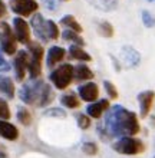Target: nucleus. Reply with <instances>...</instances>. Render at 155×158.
<instances>
[{
  "instance_id": "ddd939ff",
  "label": "nucleus",
  "mask_w": 155,
  "mask_h": 158,
  "mask_svg": "<svg viewBox=\"0 0 155 158\" xmlns=\"http://www.w3.org/2000/svg\"><path fill=\"white\" fill-rule=\"evenodd\" d=\"M111 108L109 106V101L108 99H101L99 102H93V104H89L86 106V115L89 118H95V119H99L102 117V114L105 111H108Z\"/></svg>"
},
{
  "instance_id": "f704fd0d",
  "label": "nucleus",
  "mask_w": 155,
  "mask_h": 158,
  "mask_svg": "<svg viewBox=\"0 0 155 158\" xmlns=\"http://www.w3.org/2000/svg\"><path fill=\"white\" fill-rule=\"evenodd\" d=\"M42 3L45 6V9L51 10V12L58 10V7H59V0H42Z\"/></svg>"
},
{
  "instance_id": "c9c22d12",
  "label": "nucleus",
  "mask_w": 155,
  "mask_h": 158,
  "mask_svg": "<svg viewBox=\"0 0 155 158\" xmlns=\"http://www.w3.org/2000/svg\"><path fill=\"white\" fill-rule=\"evenodd\" d=\"M10 71V65L7 63V60L4 59L3 56V52L0 49V73H3V72H9Z\"/></svg>"
},
{
  "instance_id": "72a5a7b5",
  "label": "nucleus",
  "mask_w": 155,
  "mask_h": 158,
  "mask_svg": "<svg viewBox=\"0 0 155 158\" xmlns=\"http://www.w3.org/2000/svg\"><path fill=\"white\" fill-rule=\"evenodd\" d=\"M104 88H105V91H106V94H108L109 98L116 99L118 98V91H116V88H115V85H113L111 81H104Z\"/></svg>"
},
{
  "instance_id": "a19ab883",
  "label": "nucleus",
  "mask_w": 155,
  "mask_h": 158,
  "mask_svg": "<svg viewBox=\"0 0 155 158\" xmlns=\"http://www.w3.org/2000/svg\"><path fill=\"white\" fill-rule=\"evenodd\" d=\"M149 2H155V0H149Z\"/></svg>"
},
{
  "instance_id": "f8f14e48",
  "label": "nucleus",
  "mask_w": 155,
  "mask_h": 158,
  "mask_svg": "<svg viewBox=\"0 0 155 158\" xmlns=\"http://www.w3.org/2000/svg\"><path fill=\"white\" fill-rule=\"evenodd\" d=\"M78 94H79L82 101L93 104L99 98V88H98V85L95 82H88L78 88Z\"/></svg>"
},
{
  "instance_id": "a211bd4d",
  "label": "nucleus",
  "mask_w": 155,
  "mask_h": 158,
  "mask_svg": "<svg viewBox=\"0 0 155 158\" xmlns=\"http://www.w3.org/2000/svg\"><path fill=\"white\" fill-rule=\"evenodd\" d=\"M86 2L102 12H112L118 6V0H86Z\"/></svg>"
},
{
  "instance_id": "58836bf2",
  "label": "nucleus",
  "mask_w": 155,
  "mask_h": 158,
  "mask_svg": "<svg viewBox=\"0 0 155 158\" xmlns=\"http://www.w3.org/2000/svg\"><path fill=\"white\" fill-rule=\"evenodd\" d=\"M149 124H151L152 128H155V115H151V117H149Z\"/></svg>"
},
{
  "instance_id": "4be33fe9",
  "label": "nucleus",
  "mask_w": 155,
  "mask_h": 158,
  "mask_svg": "<svg viewBox=\"0 0 155 158\" xmlns=\"http://www.w3.org/2000/svg\"><path fill=\"white\" fill-rule=\"evenodd\" d=\"M27 48H29V55H30V58H33L36 59V60H40L42 62V59H43V46L39 43V42H29L27 43Z\"/></svg>"
},
{
  "instance_id": "9b49d317",
  "label": "nucleus",
  "mask_w": 155,
  "mask_h": 158,
  "mask_svg": "<svg viewBox=\"0 0 155 158\" xmlns=\"http://www.w3.org/2000/svg\"><path fill=\"white\" fill-rule=\"evenodd\" d=\"M137 99H138V102H139V115H141V118H147L148 115H149L152 104H154L155 92L151 91V89L142 91L138 94Z\"/></svg>"
},
{
  "instance_id": "4c0bfd02",
  "label": "nucleus",
  "mask_w": 155,
  "mask_h": 158,
  "mask_svg": "<svg viewBox=\"0 0 155 158\" xmlns=\"http://www.w3.org/2000/svg\"><path fill=\"white\" fill-rule=\"evenodd\" d=\"M109 58H111V60L113 62V66H115V69H116L118 72L121 71V65H119V62H118V59L115 58V56H112V55H109Z\"/></svg>"
},
{
  "instance_id": "f257e3e1",
  "label": "nucleus",
  "mask_w": 155,
  "mask_h": 158,
  "mask_svg": "<svg viewBox=\"0 0 155 158\" xmlns=\"http://www.w3.org/2000/svg\"><path fill=\"white\" fill-rule=\"evenodd\" d=\"M141 131L137 114L122 105H113L105 115L104 124L98 125V135L108 141L109 138L135 137Z\"/></svg>"
},
{
  "instance_id": "393cba45",
  "label": "nucleus",
  "mask_w": 155,
  "mask_h": 158,
  "mask_svg": "<svg viewBox=\"0 0 155 158\" xmlns=\"http://www.w3.org/2000/svg\"><path fill=\"white\" fill-rule=\"evenodd\" d=\"M60 104L69 109L79 108V99H78V96L75 94H65V95H62L60 96Z\"/></svg>"
},
{
  "instance_id": "0eeeda50",
  "label": "nucleus",
  "mask_w": 155,
  "mask_h": 158,
  "mask_svg": "<svg viewBox=\"0 0 155 158\" xmlns=\"http://www.w3.org/2000/svg\"><path fill=\"white\" fill-rule=\"evenodd\" d=\"M30 26L33 29L35 36L39 39L40 42L46 43L49 42V35H47V20L43 19V16L40 13H35L32 19H30Z\"/></svg>"
},
{
  "instance_id": "ea45409f",
  "label": "nucleus",
  "mask_w": 155,
  "mask_h": 158,
  "mask_svg": "<svg viewBox=\"0 0 155 158\" xmlns=\"http://www.w3.org/2000/svg\"><path fill=\"white\" fill-rule=\"evenodd\" d=\"M0 158H9L7 154H4V152H0Z\"/></svg>"
},
{
  "instance_id": "473e14b6",
  "label": "nucleus",
  "mask_w": 155,
  "mask_h": 158,
  "mask_svg": "<svg viewBox=\"0 0 155 158\" xmlns=\"http://www.w3.org/2000/svg\"><path fill=\"white\" fill-rule=\"evenodd\" d=\"M76 122H78L80 129H88L91 127V118L86 114H78L76 115Z\"/></svg>"
},
{
  "instance_id": "7ed1b4c3",
  "label": "nucleus",
  "mask_w": 155,
  "mask_h": 158,
  "mask_svg": "<svg viewBox=\"0 0 155 158\" xmlns=\"http://www.w3.org/2000/svg\"><path fill=\"white\" fill-rule=\"evenodd\" d=\"M113 151L122 155H139L145 151V144L142 139L135 137H124L112 144Z\"/></svg>"
},
{
  "instance_id": "f3484780",
  "label": "nucleus",
  "mask_w": 155,
  "mask_h": 158,
  "mask_svg": "<svg viewBox=\"0 0 155 158\" xmlns=\"http://www.w3.org/2000/svg\"><path fill=\"white\" fill-rule=\"evenodd\" d=\"M73 78L76 81H91L93 78V72L91 71V68L85 63H78L75 68H73Z\"/></svg>"
},
{
  "instance_id": "cd10ccee",
  "label": "nucleus",
  "mask_w": 155,
  "mask_h": 158,
  "mask_svg": "<svg viewBox=\"0 0 155 158\" xmlns=\"http://www.w3.org/2000/svg\"><path fill=\"white\" fill-rule=\"evenodd\" d=\"M47 35H49V40H56L60 35L58 23H55L53 20H47Z\"/></svg>"
},
{
  "instance_id": "2f4dec72",
  "label": "nucleus",
  "mask_w": 155,
  "mask_h": 158,
  "mask_svg": "<svg viewBox=\"0 0 155 158\" xmlns=\"http://www.w3.org/2000/svg\"><path fill=\"white\" fill-rule=\"evenodd\" d=\"M10 117H12V114H10L9 104L4 99H2V98H0V119L7 121V119H10Z\"/></svg>"
},
{
  "instance_id": "a878e982",
  "label": "nucleus",
  "mask_w": 155,
  "mask_h": 158,
  "mask_svg": "<svg viewBox=\"0 0 155 158\" xmlns=\"http://www.w3.org/2000/svg\"><path fill=\"white\" fill-rule=\"evenodd\" d=\"M16 117H17V121L22 125H25V127H29L32 124V114H30V111L26 106H20V108L17 109Z\"/></svg>"
},
{
  "instance_id": "c756f323",
  "label": "nucleus",
  "mask_w": 155,
  "mask_h": 158,
  "mask_svg": "<svg viewBox=\"0 0 155 158\" xmlns=\"http://www.w3.org/2000/svg\"><path fill=\"white\" fill-rule=\"evenodd\" d=\"M141 16H142V23H144L145 27L151 29V27H154L155 26V17H154V15H152L151 12H148V10H142Z\"/></svg>"
},
{
  "instance_id": "4468645a",
  "label": "nucleus",
  "mask_w": 155,
  "mask_h": 158,
  "mask_svg": "<svg viewBox=\"0 0 155 158\" xmlns=\"http://www.w3.org/2000/svg\"><path fill=\"white\" fill-rule=\"evenodd\" d=\"M0 137L7 141H16L19 138V129L16 128V125L10 124L9 121L0 119Z\"/></svg>"
},
{
  "instance_id": "423d86ee",
  "label": "nucleus",
  "mask_w": 155,
  "mask_h": 158,
  "mask_svg": "<svg viewBox=\"0 0 155 158\" xmlns=\"http://www.w3.org/2000/svg\"><path fill=\"white\" fill-rule=\"evenodd\" d=\"M9 6L19 17L33 16V13L39 9V4L35 0H10Z\"/></svg>"
},
{
  "instance_id": "6e6552de",
  "label": "nucleus",
  "mask_w": 155,
  "mask_h": 158,
  "mask_svg": "<svg viewBox=\"0 0 155 158\" xmlns=\"http://www.w3.org/2000/svg\"><path fill=\"white\" fill-rule=\"evenodd\" d=\"M13 32L17 39V43L27 45L30 42V26L23 17H14L13 19Z\"/></svg>"
},
{
  "instance_id": "f03ea898",
  "label": "nucleus",
  "mask_w": 155,
  "mask_h": 158,
  "mask_svg": "<svg viewBox=\"0 0 155 158\" xmlns=\"http://www.w3.org/2000/svg\"><path fill=\"white\" fill-rule=\"evenodd\" d=\"M43 82L42 79H30V82H26L19 91V98L23 104L26 105H35L39 106L40 96L43 91Z\"/></svg>"
},
{
  "instance_id": "39448f33",
  "label": "nucleus",
  "mask_w": 155,
  "mask_h": 158,
  "mask_svg": "<svg viewBox=\"0 0 155 158\" xmlns=\"http://www.w3.org/2000/svg\"><path fill=\"white\" fill-rule=\"evenodd\" d=\"M49 79L56 89H60V91L66 89L73 81V66L71 63H63L52 72L49 75Z\"/></svg>"
},
{
  "instance_id": "b1692460",
  "label": "nucleus",
  "mask_w": 155,
  "mask_h": 158,
  "mask_svg": "<svg viewBox=\"0 0 155 158\" xmlns=\"http://www.w3.org/2000/svg\"><path fill=\"white\" fill-rule=\"evenodd\" d=\"M62 39H63V40L72 42L73 45L82 46V48H84V45H85L84 38H82V36H79V33H76V32H72V30H69V29H65V30H63Z\"/></svg>"
},
{
  "instance_id": "7c9ffc66",
  "label": "nucleus",
  "mask_w": 155,
  "mask_h": 158,
  "mask_svg": "<svg viewBox=\"0 0 155 158\" xmlns=\"http://www.w3.org/2000/svg\"><path fill=\"white\" fill-rule=\"evenodd\" d=\"M43 115L51 118H66V112L62 108H49L43 112Z\"/></svg>"
},
{
  "instance_id": "dca6fc26",
  "label": "nucleus",
  "mask_w": 155,
  "mask_h": 158,
  "mask_svg": "<svg viewBox=\"0 0 155 158\" xmlns=\"http://www.w3.org/2000/svg\"><path fill=\"white\" fill-rule=\"evenodd\" d=\"M0 92L3 94L6 98L9 99H13L14 98V83H13V79L10 76L6 75H0Z\"/></svg>"
},
{
  "instance_id": "6ab92c4d",
  "label": "nucleus",
  "mask_w": 155,
  "mask_h": 158,
  "mask_svg": "<svg viewBox=\"0 0 155 158\" xmlns=\"http://www.w3.org/2000/svg\"><path fill=\"white\" fill-rule=\"evenodd\" d=\"M69 53H71V56L73 59L80 60V62H91V60H92V56H91L82 46L71 45V48H69Z\"/></svg>"
},
{
  "instance_id": "c85d7f7f",
  "label": "nucleus",
  "mask_w": 155,
  "mask_h": 158,
  "mask_svg": "<svg viewBox=\"0 0 155 158\" xmlns=\"http://www.w3.org/2000/svg\"><path fill=\"white\" fill-rule=\"evenodd\" d=\"M98 145L95 142H84L82 144V152L85 155H89V157H93V155L98 154Z\"/></svg>"
},
{
  "instance_id": "aec40b11",
  "label": "nucleus",
  "mask_w": 155,
  "mask_h": 158,
  "mask_svg": "<svg viewBox=\"0 0 155 158\" xmlns=\"http://www.w3.org/2000/svg\"><path fill=\"white\" fill-rule=\"evenodd\" d=\"M60 25L65 26L66 29L72 30V32H76V33H82V26L80 23H78V20L75 19V16H72V15H66V16H63L60 19Z\"/></svg>"
},
{
  "instance_id": "412c9836",
  "label": "nucleus",
  "mask_w": 155,
  "mask_h": 158,
  "mask_svg": "<svg viewBox=\"0 0 155 158\" xmlns=\"http://www.w3.org/2000/svg\"><path fill=\"white\" fill-rule=\"evenodd\" d=\"M55 99V92L52 89V86L49 83H45L43 85V91H42V96H40V102H39V108H43V106H47L52 101Z\"/></svg>"
},
{
  "instance_id": "bb28decb",
  "label": "nucleus",
  "mask_w": 155,
  "mask_h": 158,
  "mask_svg": "<svg viewBox=\"0 0 155 158\" xmlns=\"http://www.w3.org/2000/svg\"><path fill=\"white\" fill-rule=\"evenodd\" d=\"M98 33L104 38H112L113 36V26L109 22H101L98 25Z\"/></svg>"
},
{
  "instance_id": "37998d69",
  "label": "nucleus",
  "mask_w": 155,
  "mask_h": 158,
  "mask_svg": "<svg viewBox=\"0 0 155 158\" xmlns=\"http://www.w3.org/2000/svg\"><path fill=\"white\" fill-rule=\"evenodd\" d=\"M154 158H155V157H154Z\"/></svg>"
},
{
  "instance_id": "5701e85b",
  "label": "nucleus",
  "mask_w": 155,
  "mask_h": 158,
  "mask_svg": "<svg viewBox=\"0 0 155 158\" xmlns=\"http://www.w3.org/2000/svg\"><path fill=\"white\" fill-rule=\"evenodd\" d=\"M27 71H29L30 79H39V76L42 75V62L30 58L29 65H27Z\"/></svg>"
},
{
  "instance_id": "1a4fd4ad",
  "label": "nucleus",
  "mask_w": 155,
  "mask_h": 158,
  "mask_svg": "<svg viewBox=\"0 0 155 158\" xmlns=\"http://www.w3.org/2000/svg\"><path fill=\"white\" fill-rule=\"evenodd\" d=\"M29 60H30V55L27 50H20V52L16 53L14 60H13V68H14V72H16V81L22 82L25 79V73L27 71Z\"/></svg>"
},
{
  "instance_id": "9d476101",
  "label": "nucleus",
  "mask_w": 155,
  "mask_h": 158,
  "mask_svg": "<svg viewBox=\"0 0 155 158\" xmlns=\"http://www.w3.org/2000/svg\"><path fill=\"white\" fill-rule=\"evenodd\" d=\"M119 58H121V63L126 68H137L141 62V53L129 45L122 46Z\"/></svg>"
},
{
  "instance_id": "20e7f679",
  "label": "nucleus",
  "mask_w": 155,
  "mask_h": 158,
  "mask_svg": "<svg viewBox=\"0 0 155 158\" xmlns=\"http://www.w3.org/2000/svg\"><path fill=\"white\" fill-rule=\"evenodd\" d=\"M0 49L9 56L17 52V39L7 22H0Z\"/></svg>"
},
{
  "instance_id": "79ce46f5",
  "label": "nucleus",
  "mask_w": 155,
  "mask_h": 158,
  "mask_svg": "<svg viewBox=\"0 0 155 158\" xmlns=\"http://www.w3.org/2000/svg\"><path fill=\"white\" fill-rule=\"evenodd\" d=\"M65 2H67V0H65Z\"/></svg>"
},
{
  "instance_id": "2eb2a0df",
  "label": "nucleus",
  "mask_w": 155,
  "mask_h": 158,
  "mask_svg": "<svg viewBox=\"0 0 155 158\" xmlns=\"http://www.w3.org/2000/svg\"><path fill=\"white\" fill-rule=\"evenodd\" d=\"M66 55V50L60 48V46H52L51 49L47 50V58H46V65L49 68H52L56 63L62 62L63 58Z\"/></svg>"
},
{
  "instance_id": "e433bc0d",
  "label": "nucleus",
  "mask_w": 155,
  "mask_h": 158,
  "mask_svg": "<svg viewBox=\"0 0 155 158\" xmlns=\"http://www.w3.org/2000/svg\"><path fill=\"white\" fill-rule=\"evenodd\" d=\"M6 13H7V9H6V3H4L3 0H0V20L6 16Z\"/></svg>"
}]
</instances>
